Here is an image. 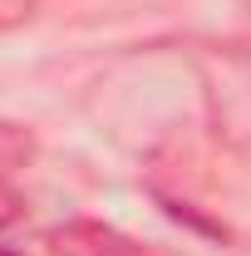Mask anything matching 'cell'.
<instances>
[{"instance_id": "5", "label": "cell", "mask_w": 251, "mask_h": 256, "mask_svg": "<svg viewBox=\"0 0 251 256\" xmlns=\"http://www.w3.org/2000/svg\"><path fill=\"white\" fill-rule=\"evenodd\" d=\"M20 217H25V197H20V188H15V182H0V232L15 226Z\"/></svg>"}, {"instance_id": "4", "label": "cell", "mask_w": 251, "mask_h": 256, "mask_svg": "<svg viewBox=\"0 0 251 256\" xmlns=\"http://www.w3.org/2000/svg\"><path fill=\"white\" fill-rule=\"evenodd\" d=\"M34 10H40V0H0V34H5V30H20Z\"/></svg>"}, {"instance_id": "2", "label": "cell", "mask_w": 251, "mask_h": 256, "mask_svg": "<svg viewBox=\"0 0 251 256\" xmlns=\"http://www.w3.org/2000/svg\"><path fill=\"white\" fill-rule=\"evenodd\" d=\"M50 256H158L148 246H138L133 236H124L118 226H104V222H89V217H74V222L54 226L44 236Z\"/></svg>"}, {"instance_id": "1", "label": "cell", "mask_w": 251, "mask_h": 256, "mask_svg": "<svg viewBox=\"0 0 251 256\" xmlns=\"http://www.w3.org/2000/svg\"><path fill=\"white\" fill-rule=\"evenodd\" d=\"M202 84H207V114L217 138L251 153V60L242 50H207L197 54Z\"/></svg>"}, {"instance_id": "3", "label": "cell", "mask_w": 251, "mask_h": 256, "mask_svg": "<svg viewBox=\"0 0 251 256\" xmlns=\"http://www.w3.org/2000/svg\"><path fill=\"white\" fill-rule=\"evenodd\" d=\"M34 128L30 124H15V118H0V182H15L20 168L34 162Z\"/></svg>"}, {"instance_id": "6", "label": "cell", "mask_w": 251, "mask_h": 256, "mask_svg": "<svg viewBox=\"0 0 251 256\" xmlns=\"http://www.w3.org/2000/svg\"><path fill=\"white\" fill-rule=\"evenodd\" d=\"M0 256H10V252H0Z\"/></svg>"}]
</instances>
